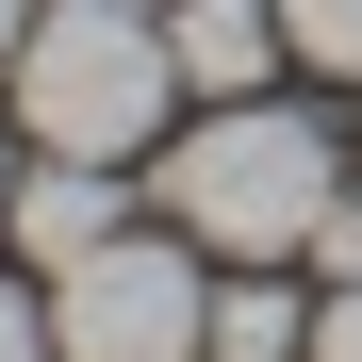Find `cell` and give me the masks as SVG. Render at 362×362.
<instances>
[{"instance_id": "8992f818", "label": "cell", "mask_w": 362, "mask_h": 362, "mask_svg": "<svg viewBox=\"0 0 362 362\" xmlns=\"http://www.w3.org/2000/svg\"><path fill=\"white\" fill-rule=\"evenodd\" d=\"M214 362H313V296L280 264H230L214 280Z\"/></svg>"}, {"instance_id": "8fae6325", "label": "cell", "mask_w": 362, "mask_h": 362, "mask_svg": "<svg viewBox=\"0 0 362 362\" xmlns=\"http://www.w3.org/2000/svg\"><path fill=\"white\" fill-rule=\"evenodd\" d=\"M0 214H17V165H0Z\"/></svg>"}, {"instance_id": "ba28073f", "label": "cell", "mask_w": 362, "mask_h": 362, "mask_svg": "<svg viewBox=\"0 0 362 362\" xmlns=\"http://www.w3.org/2000/svg\"><path fill=\"white\" fill-rule=\"evenodd\" d=\"M0 362H66L49 346V296H17V280H0Z\"/></svg>"}, {"instance_id": "277c9868", "label": "cell", "mask_w": 362, "mask_h": 362, "mask_svg": "<svg viewBox=\"0 0 362 362\" xmlns=\"http://www.w3.org/2000/svg\"><path fill=\"white\" fill-rule=\"evenodd\" d=\"M0 230H17L33 264H83V247H115V230H132V198H115V165H83V148H33V165H17V214H0Z\"/></svg>"}, {"instance_id": "52a82bcc", "label": "cell", "mask_w": 362, "mask_h": 362, "mask_svg": "<svg viewBox=\"0 0 362 362\" xmlns=\"http://www.w3.org/2000/svg\"><path fill=\"white\" fill-rule=\"evenodd\" d=\"M280 33H296V66L362 83V0H280Z\"/></svg>"}, {"instance_id": "30bf717a", "label": "cell", "mask_w": 362, "mask_h": 362, "mask_svg": "<svg viewBox=\"0 0 362 362\" xmlns=\"http://www.w3.org/2000/svg\"><path fill=\"white\" fill-rule=\"evenodd\" d=\"M17 49H33V0H0V83H17Z\"/></svg>"}, {"instance_id": "9c48e42d", "label": "cell", "mask_w": 362, "mask_h": 362, "mask_svg": "<svg viewBox=\"0 0 362 362\" xmlns=\"http://www.w3.org/2000/svg\"><path fill=\"white\" fill-rule=\"evenodd\" d=\"M313 362H362V280H329V296H313Z\"/></svg>"}, {"instance_id": "3957f363", "label": "cell", "mask_w": 362, "mask_h": 362, "mask_svg": "<svg viewBox=\"0 0 362 362\" xmlns=\"http://www.w3.org/2000/svg\"><path fill=\"white\" fill-rule=\"evenodd\" d=\"M49 346H66V362H214L198 230H115V247L49 264Z\"/></svg>"}, {"instance_id": "5b68a950", "label": "cell", "mask_w": 362, "mask_h": 362, "mask_svg": "<svg viewBox=\"0 0 362 362\" xmlns=\"http://www.w3.org/2000/svg\"><path fill=\"white\" fill-rule=\"evenodd\" d=\"M165 49H181V99H264V66H296L280 0H181Z\"/></svg>"}, {"instance_id": "6da1fadb", "label": "cell", "mask_w": 362, "mask_h": 362, "mask_svg": "<svg viewBox=\"0 0 362 362\" xmlns=\"http://www.w3.org/2000/svg\"><path fill=\"white\" fill-rule=\"evenodd\" d=\"M165 230H198L214 264H313V230H329V198H346V165H329V132L313 115H280V99H214L198 132L165 148Z\"/></svg>"}, {"instance_id": "7a4b0ae2", "label": "cell", "mask_w": 362, "mask_h": 362, "mask_svg": "<svg viewBox=\"0 0 362 362\" xmlns=\"http://www.w3.org/2000/svg\"><path fill=\"white\" fill-rule=\"evenodd\" d=\"M17 115H33V148L132 165L165 115H181V49H165V17H132V0H49L33 49H17Z\"/></svg>"}]
</instances>
